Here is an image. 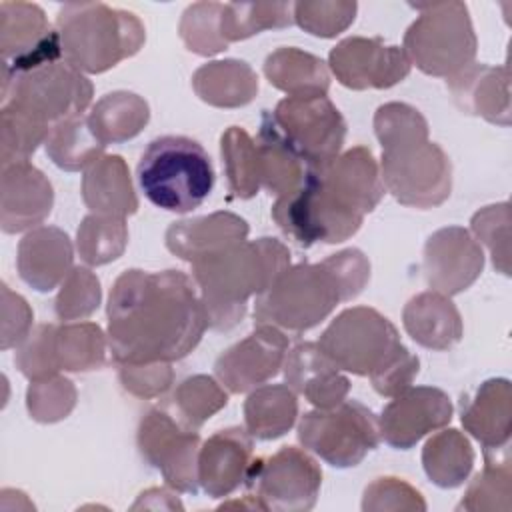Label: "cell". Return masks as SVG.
<instances>
[{
	"label": "cell",
	"mask_w": 512,
	"mask_h": 512,
	"mask_svg": "<svg viewBox=\"0 0 512 512\" xmlns=\"http://www.w3.org/2000/svg\"><path fill=\"white\" fill-rule=\"evenodd\" d=\"M106 316L116 364L182 360L208 328L198 288L180 270L122 272L110 288Z\"/></svg>",
	"instance_id": "obj_1"
},
{
	"label": "cell",
	"mask_w": 512,
	"mask_h": 512,
	"mask_svg": "<svg viewBox=\"0 0 512 512\" xmlns=\"http://www.w3.org/2000/svg\"><path fill=\"white\" fill-rule=\"evenodd\" d=\"M370 280V262L358 248L340 250L318 264L288 266L256 296L254 322L302 334L326 320L340 302L356 298Z\"/></svg>",
	"instance_id": "obj_2"
},
{
	"label": "cell",
	"mask_w": 512,
	"mask_h": 512,
	"mask_svg": "<svg viewBox=\"0 0 512 512\" xmlns=\"http://www.w3.org/2000/svg\"><path fill=\"white\" fill-rule=\"evenodd\" d=\"M374 132L382 144V184L400 204L434 208L450 196V158L428 140V122L416 108L382 104L374 114Z\"/></svg>",
	"instance_id": "obj_3"
},
{
	"label": "cell",
	"mask_w": 512,
	"mask_h": 512,
	"mask_svg": "<svg viewBox=\"0 0 512 512\" xmlns=\"http://www.w3.org/2000/svg\"><path fill=\"white\" fill-rule=\"evenodd\" d=\"M290 266V250L276 238L242 240L192 264L212 330L234 328L248 310V300L266 292Z\"/></svg>",
	"instance_id": "obj_4"
},
{
	"label": "cell",
	"mask_w": 512,
	"mask_h": 512,
	"mask_svg": "<svg viewBox=\"0 0 512 512\" xmlns=\"http://www.w3.org/2000/svg\"><path fill=\"white\" fill-rule=\"evenodd\" d=\"M64 60L84 74H100L134 56L144 40L142 22L102 2L64 4L56 16Z\"/></svg>",
	"instance_id": "obj_5"
},
{
	"label": "cell",
	"mask_w": 512,
	"mask_h": 512,
	"mask_svg": "<svg viewBox=\"0 0 512 512\" xmlns=\"http://www.w3.org/2000/svg\"><path fill=\"white\" fill-rule=\"evenodd\" d=\"M136 180L150 204L186 214L210 196L216 174L200 142L188 136H160L142 152Z\"/></svg>",
	"instance_id": "obj_6"
},
{
	"label": "cell",
	"mask_w": 512,
	"mask_h": 512,
	"mask_svg": "<svg viewBox=\"0 0 512 512\" xmlns=\"http://www.w3.org/2000/svg\"><path fill=\"white\" fill-rule=\"evenodd\" d=\"M420 16L408 26L404 46L410 64L428 76L452 78L474 64L476 34L462 2L418 4Z\"/></svg>",
	"instance_id": "obj_7"
},
{
	"label": "cell",
	"mask_w": 512,
	"mask_h": 512,
	"mask_svg": "<svg viewBox=\"0 0 512 512\" xmlns=\"http://www.w3.org/2000/svg\"><path fill=\"white\" fill-rule=\"evenodd\" d=\"M316 344L340 370L370 380L408 350L400 342L396 326L370 306L342 310Z\"/></svg>",
	"instance_id": "obj_8"
},
{
	"label": "cell",
	"mask_w": 512,
	"mask_h": 512,
	"mask_svg": "<svg viewBox=\"0 0 512 512\" xmlns=\"http://www.w3.org/2000/svg\"><path fill=\"white\" fill-rule=\"evenodd\" d=\"M92 82L66 60L26 74L2 72V108H12L52 128L84 114L92 102Z\"/></svg>",
	"instance_id": "obj_9"
},
{
	"label": "cell",
	"mask_w": 512,
	"mask_h": 512,
	"mask_svg": "<svg viewBox=\"0 0 512 512\" xmlns=\"http://www.w3.org/2000/svg\"><path fill=\"white\" fill-rule=\"evenodd\" d=\"M298 442L334 468H354L380 444L378 418L358 400L316 408L300 418Z\"/></svg>",
	"instance_id": "obj_10"
},
{
	"label": "cell",
	"mask_w": 512,
	"mask_h": 512,
	"mask_svg": "<svg viewBox=\"0 0 512 512\" xmlns=\"http://www.w3.org/2000/svg\"><path fill=\"white\" fill-rule=\"evenodd\" d=\"M266 114L282 140L310 170L328 164L340 154L346 122L326 94L286 96Z\"/></svg>",
	"instance_id": "obj_11"
},
{
	"label": "cell",
	"mask_w": 512,
	"mask_h": 512,
	"mask_svg": "<svg viewBox=\"0 0 512 512\" xmlns=\"http://www.w3.org/2000/svg\"><path fill=\"white\" fill-rule=\"evenodd\" d=\"M244 486L264 510L306 512L316 506L322 470L306 450L282 446L272 456L252 458Z\"/></svg>",
	"instance_id": "obj_12"
},
{
	"label": "cell",
	"mask_w": 512,
	"mask_h": 512,
	"mask_svg": "<svg viewBox=\"0 0 512 512\" xmlns=\"http://www.w3.org/2000/svg\"><path fill=\"white\" fill-rule=\"evenodd\" d=\"M272 218L286 236L304 248L344 242L354 236L364 222V218L342 210L332 198H328L312 176V170L302 186L276 198Z\"/></svg>",
	"instance_id": "obj_13"
},
{
	"label": "cell",
	"mask_w": 512,
	"mask_h": 512,
	"mask_svg": "<svg viewBox=\"0 0 512 512\" xmlns=\"http://www.w3.org/2000/svg\"><path fill=\"white\" fill-rule=\"evenodd\" d=\"M140 456L156 468L174 492H198L200 436L164 410H150L138 424Z\"/></svg>",
	"instance_id": "obj_14"
},
{
	"label": "cell",
	"mask_w": 512,
	"mask_h": 512,
	"mask_svg": "<svg viewBox=\"0 0 512 512\" xmlns=\"http://www.w3.org/2000/svg\"><path fill=\"white\" fill-rule=\"evenodd\" d=\"M328 66L336 80L350 90L392 88L410 74V60L400 46L382 38L350 36L328 54Z\"/></svg>",
	"instance_id": "obj_15"
},
{
	"label": "cell",
	"mask_w": 512,
	"mask_h": 512,
	"mask_svg": "<svg viewBox=\"0 0 512 512\" xmlns=\"http://www.w3.org/2000/svg\"><path fill=\"white\" fill-rule=\"evenodd\" d=\"M288 344L284 330L270 324H256L244 340L216 358L214 374L228 392H250L280 372Z\"/></svg>",
	"instance_id": "obj_16"
},
{
	"label": "cell",
	"mask_w": 512,
	"mask_h": 512,
	"mask_svg": "<svg viewBox=\"0 0 512 512\" xmlns=\"http://www.w3.org/2000/svg\"><path fill=\"white\" fill-rule=\"evenodd\" d=\"M452 402L436 386H410L382 408L378 416L380 438L398 450H408L426 434H432L452 420Z\"/></svg>",
	"instance_id": "obj_17"
},
{
	"label": "cell",
	"mask_w": 512,
	"mask_h": 512,
	"mask_svg": "<svg viewBox=\"0 0 512 512\" xmlns=\"http://www.w3.org/2000/svg\"><path fill=\"white\" fill-rule=\"evenodd\" d=\"M312 174L340 208L360 218L372 212L386 192L380 166L366 146H354L338 154L328 164L314 168Z\"/></svg>",
	"instance_id": "obj_18"
},
{
	"label": "cell",
	"mask_w": 512,
	"mask_h": 512,
	"mask_svg": "<svg viewBox=\"0 0 512 512\" xmlns=\"http://www.w3.org/2000/svg\"><path fill=\"white\" fill-rule=\"evenodd\" d=\"M484 268L480 242L460 226L436 230L424 244V276L432 290L454 296L476 282Z\"/></svg>",
	"instance_id": "obj_19"
},
{
	"label": "cell",
	"mask_w": 512,
	"mask_h": 512,
	"mask_svg": "<svg viewBox=\"0 0 512 512\" xmlns=\"http://www.w3.org/2000/svg\"><path fill=\"white\" fill-rule=\"evenodd\" d=\"M54 190L48 178L30 162L2 166L0 226L6 234L38 228L50 214Z\"/></svg>",
	"instance_id": "obj_20"
},
{
	"label": "cell",
	"mask_w": 512,
	"mask_h": 512,
	"mask_svg": "<svg viewBox=\"0 0 512 512\" xmlns=\"http://www.w3.org/2000/svg\"><path fill=\"white\" fill-rule=\"evenodd\" d=\"M252 436L232 426L212 434L198 450V486L210 498H224L244 486L252 462Z\"/></svg>",
	"instance_id": "obj_21"
},
{
	"label": "cell",
	"mask_w": 512,
	"mask_h": 512,
	"mask_svg": "<svg viewBox=\"0 0 512 512\" xmlns=\"http://www.w3.org/2000/svg\"><path fill=\"white\" fill-rule=\"evenodd\" d=\"M286 384L316 408H332L346 400L350 380L316 342H300L284 358Z\"/></svg>",
	"instance_id": "obj_22"
},
{
	"label": "cell",
	"mask_w": 512,
	"mask_h": 512,
	"mask_svg": "<svg viewBox=\"0 0 512 512\" xmlns=\"http://www.w3.org/2000/svg\"><path fill=\"white\" fill-rule=\"evenodd\" d=\"M72 260V242L68 234L56 226H38L18 244V274L38 292H50L62 284L72 270Z\"/></svg>",
	"instance_id": "obj_23"
},
{
	"label": "cell",
	"mask_w": 512,
	"mask_h": 512,
	"mask_svg": "<svg viewBox=\"0 0 512 512\" xmlns=\"http://www.w3.org/2000/svg\"><path fill=\"white\" fill-rule=\"evenodd\" d=\"M248 224L232 212L172 222L166 230V248L190 264L248 238Z\"/></svg>",
	"instance_id": "obj_24"
},
{
	"label": "cell",
	"mask_w": 512,
	"mask_h": 512,
	"mask_svg": "<svg viewBox=\"0 0 512 512\" xmlns=\"http://www.w3.org/2000/svg\"><path fill=\"white\" fill-rule=\"evenodd\" d=\"M446 86L454 96L456 106L464 114L482 116L500 126L510 124V90L508 68L470 64L466 70L446 78Z\"/></svg>",
	"instance_id": "obj_25"
},
{
	"label": "cell",
	"mask_w": 512,
	"mask_h": 512,
	"mask_svg": "<svg viewBox=\"0 0 512 512\" xmlns=\"http://www.w3.org/2000/svg\"><path fill=\"white\" fill-rule=\"evenodd\" d=\"M408 336L430 350H448L462 340L464 326L450 296L428 290L410 298L402 312Z\"/></svg>",
	"instance_id": "obj_26"
},
{
	"label": "cell",
	"mask_w": 512,
	"mask_h": 512,
	"mask_svg": "<svg viewBox=\"0 0 512 512\" xmlns=\"http://www.w3.org/2000/svg\"><path fill=\"white\" fill-rule=\"evenodd\" d=\"M82 200L92 214L126 218L138 210V198L122 156L102 154L82 176Z\"/></svg>",
	"instance_id": "obj_27"
},
{
	"label": "cell",
	"mask_w": 512,
	"mask_h": 512,
	"mask_svg": "<svg viewBox=\"0 0 512 512\" xmlns=\"http://www.w3.org/2000/svg\"><path fill=\"white\" fill-rule=\"evenodd\" d=\"M510 400V382L492 378L462 402V426L482 444V450L510 444Z\"/></svg>",
	"instance_id": "obj_28"
},
{
	"label": "cell",
	"mask_w": 512,
	"mask_h": 512,
	"mask_svg": "<svg viewBox=\"0 0 512 512\" xmlns=\"http://www.w3.org/2000/svg\"><path fill=\"white\" fill-rule=\"evenodd\" d=\"M192 88L210 106L238 108L250 104L258 94V76L242 60H214L194 72Z\"/></svg>",
	"instance_id": "obj_29"
},
{
	"label": "cell",
	"mask_w": 512,
	"mask_h": 512,
	"mask_svg": "<svg viewBox=\"0 0 512 512\" xmlns=\"http://www.w3.org/2000/svg\"><path fill=\"white\" fill-rule=\"evenodd\" d=\"M268 82L288 96L328 94L330 74L318 56L294 46L278 48L264 60Z\"/></svg>",
	"instance_id": "obj_30"
},
{
	"label": "cell",
	"mask_w": 512,
	"mask_h": 512,
	"mask_svg": "<svg viewBox=\"0 0 512 512\" xmlns=\"http://www.w3.org/2000/svg\"><path fill=\"white\" fill-rule=\"evenodd\" d=\"M298 418V394L288 384H262L246 396L244 428L256 440L284 436Z\"/></svg>",
	"instance_id": "obj_31"
},
{
	"label": "cell",
	"mask_w": 512,
	"mask_h": 512,
	"mask_svg": "<svg viewBox=\"0 0 512 512\" xmlns=\"http://www.w3.org/2000/svg\"><path fill=\"white\" fill-rule=\"evenodd\" d=\"M256 146H258V162H260V184L270 194L284 196L294 192L298 186H302L310 168L282 140V136L272 126L266 110L262 112Z\"/></svg>",
	"instance_id": "obj_32"
},
{
	"label": "cell",
	"mask_w": 512,
	"mask_h": 512,
	"mask_svg": "<svg viewBox=\"0 0 512 512\" xmlns=\"http://www.w3.org/2000/svg\"><path fill=\"white\" fill-rule=\"evenodd\" d=\"M150 120V108L134 92H110L88 114V124L102 146L126 142L142 132Z\"/></svg>",
	"instance_id": "obj_33"
},
{
	"label": "cell",
	"mask_w": 512,
	"mask_h": 512,
	"mask_svg": "<svg viewBox=\"0 0 512 512\" xmlns=\"http://www.w3.org/2000/svg\"><path fill=\"white\" fill-rule=\"evenodd\" d=\"M56 34L40 6L30 2L0 4V52L2 62L30 56Z\"/></svg>",
	"instance_id": "obj_34"
},
{
	"label": "cell",
	"mask_w": 512,
	"mask_h": 512,
	"mask_svg": "<svg viewBox=\"0 0 512 512\" xmlns=\"http://www.w3.org/2000/svg\"><path fill=\"white\" fill-rule=\"evenodd\" d=\"M474 464V450L466 436L454 428L436 432L422 448L426 476L440 488L464 484Z\"/></svg>",
	"instance_id": "obj_35"
},
{
	"label": "cell",
	"mask_w": 512,
	"mask_h": 512,
	"mask_svg": "<svg viewBox=\"0 0 512 512\" xmlns=\"http://www.w3.org/2000/svg\"><path fill=\"white\" fill-rule=\"evenodd\" d=\"M48 158L62 170L76 172L86 170L94 160H98L106 146L94 136L88 116H72L50 128L44 142Z\"/></svg>",
	"instance_id": "obj_36"
},
{
	"label": "cell",
	"mask_w": 512,
	"mask_h": 512,
	"mask_svg": "<svg viewBox=\"0 0 512 512\" xmlns=\"http://www.w3.org/2000/svg\"><path fill=\"white\" fill-rule=\"evenodd\" d=\"M54 358L60 370L86 372L96 370L106 360V344L102 328L94 322L54 324Z\"/></svg>",
	"instance_id": "obj_37"
},
{
	"label": "cell",
	"mask_w": 512,
	"mask_h": 512,
	"mask_svg": "<svg viewBox=\"0 0 512 512\" xmlns=\"http://www.w3.org/2000/svg\"><path fill=\"white\" fill-rule=\"evenodd\" d=\"M220 154L230 192L242 200L256 196L262 188L256 140L244 128L230 126L220 136Z\"/></svg>",
	"instance_id": "obj_38"
},
{
	"label": "cell",
	"mask_w": 512,
	"mask_h": 512,
	"mask_svg": "<svg viewBox=\"0 0 512 512\" xmlns=\"http://www.w3.org/2000/svg\"><path fill=\"white\" fill-rule=\"evenodd\" d=\"M510 444L484 450V470L476 474L458 510H510Z\"/></svg>",
	"instance_id": "obj_39"
},
{
	"label": "cell",
	"mask_w": 512,
	"mask_h": 512,
	"mask_svg": "<svg viewBox=\"0 0 512 512\" xmlns=\"http://www.w3.org/2000/svg\"><path fill=\"white\" fill-rule=\"evenodd\" d=\"M294 22L288 2H252L224 4L220 34L226 44L246 40L268 28H284Z\"/></svg>",
	"instance_id": "obj_40"
},
{
	"label": "cell",
	"mask_w": 512,
	"mask_h": 512,
	"mask_svg": "<svg viewBox=\"0 0 512 512\" xmlns=\"http://www.w3.org/2000/svg\"><path fill=\"white\" fill-rule=\"evenodd\" d=\"M126 244V218L88 214L76 232V250L88 266H102L120 258Z\"/></svg>",
	"instance_id": "obj_41"
},
{
	"label": "cell",
	"mask_w": 512,
	"mask_h": 512,
	"mask_svg": "<svg viewBox=\"0 0 512 512\" xmlns=\"http://www.w3.org/2000/svg\"><path fill=\"white\" fill-rule=\"evenodd\" d=\"M172 404L176 408L178 420L184 426L198 430L206 420H210L228 404V394L212 376L196 374L176 386Z\"/></svg>",
	"instance_id": "obj_42"
},
{
	"label": "cell",
	"mask_w": 512,
	"mask_h": 512,
	"mask_svg": "<svg viewBox=\"0 0 512 512\" xmlns=\"http://www.w3.org/2000/svg\"><path fill=\"white\" fill-rule=\"evenodd\" d=\"M0 134V160L2 166H8L28 162L36 148L46 142L50 128L18 110L0 108Z\"/></svg>",
	"instance_id": "obj_43"
},
{
	"label": "cell",
	"mask_w": 512,
	"mask_h": 512,
	"mask_svg": "<svg viewBox=\"0 0 512 512\" xmlns=\"http://www.w3.org/2000/svg\"><path fill=\"white\" fill-rule=\"evenodd\" d=\"M222 8L220 2H196L184 10L178 30L190 52L212 56L228 48L220 34Z\"/></svg>",
	"instance_id": "obj_44"
},
{
	"label": "cell",
	"mask_w": 512,
	"mask_h": 512,
	"mask_svg": "<svg viewBox=\"0 0 512 512\" xmlns=\"http://www.w3.org/2000/svg\"><path fill=\"white\" fill-rule=\"evenodd\" d=\"M100 298L102 292L98 276L84 266H76L64 278L60 292L56 296L54 310L62 322L82 320L98 308Z\"/></svg>",
	"instance_id": "obj_45"
},
{
	"label": "cell",
	"mask_w": 512,
	"mask_h": 512,
	"mask_svg": "<svg viewBox=\"0 0 512 512\" xmlns=\"http://www.w3.org/2000/svg\"><path fill=\"white\" fill-rule=\"evenodd\" d=\"M76 404V388L68 378L52 376L30 382L26 390V408L36 422H58L70 414Z\"/></svg>",
	"instance_id": "obj_46"
},
{
	"label": "cell",
	"mask_w": 512,
	"mask_h": 512,
	"mask_svg": "<svg viewBox=\"0 0 512 512\" xmlns=\"http://www.w3.org/2000/svg\"><path fill=\"white\" fill-rule=\"evenodd\" d=\"M356 10V2H296L292 18L312 36L334 38L354 22Z\"/></svg>",
	"instance_id": "obj_47"
},
{
	"label": "cell",
	"mask_w": 512,
	"mask_h": 512,
	"mask_svg": "<svg viewBox=\"0 0 512 512\" xmlns=\"http://www.w3.org/2000/svg\"><path fill=\"white\" fill-rule=\"evenodd\" d=\"M54 324H40L36 326L26 340L16 346V368L30 380H46L60 372L56 358H54Z\"/></svg>",
	"instance_id": "obj_48"
},
{
	"label": "cell",
	"mask_w": 512,
	"mask_h": 512,
	"mask_svg": "<svg viewBox=\"0 0 512 512\" xmlns=\"http://www.w3.org/2000/svg\"><path fill=\"white\" fill-rule=\"evenodd\" d=\"M472 232L480 242H484L492 254L494 268L502 274L508 272V240H510V210L508 204H492L484 206L472 216Z\"/></svg>",
	"instance_id": "obj_49"
},
{
	"label": "cell",
	"mask_w": 512,
	"mask_h": 512,
	"mask_svg": "<svg viewBox=\"0 0 512 512\" xmlns=\"http://www.w3.org/2000/svg\"><path fill=\"white\" fill-rule=\"evenodd\" d=\"M386 508L426 510V502L422 500V494L416 488H412L408 482L394 476H382L366 486L362 510H386Z\"/></svg>",
	"instance_id": "obj_50"
},
{
	"label": "cell",
	"mask_w": 512,
	"mask_h": 512,
	"mask_svg": "<svg viewBox=\"0 0 512 512\" xmlns=\"http://www.w3.org/2000/svg\"><path fill=\"white\" fill-rule=\"evenodd\" d=\"M118 378L124 390L138 398H154L164 394L174 380L170 362L154 364H118Z\"/></svg>",
	"instance_id": "obj_51"
},
{
	"label": "cell",
	"mask_w": 512,
	"mask_h": 512,
	"mask_svg": "<svg viewBox=\"0 0 512 512\" xmlns=\"http://www.w3.org/2000/svg\"><path fill=\"white\" fill-rule=\"evenodd\" d=\"M32 310L20 294L2 284V350L20 346L32 332Z\"/></svg>",
	"instance_id": "obj_52"
},
{
	"label": "cell",
	"mask_w": 512,
	"mask_h": 512,
	"mask_svg": "<svg viewBox=\"0 0 512 512\" xmlns=\"http://www.w3.org/2000/svg\"><path fill=\"white\" fill-rule=\"evenodd\" d=\"M418 370H420L418 356L406 350L398 360H394L382 374H378L370 382L380 396L392 398L412 386L414 378L418 376Z\"/></svg>",
	"instance_id": "obj_53"
}]
</instances>
